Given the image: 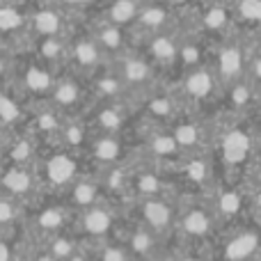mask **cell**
<instances>
[{"mask_svg": "<svg viewBox=\"0 0 261 261\" xmlns=\"http://www.w3.org/2000/svg\"><path fill=\"white\" fill-rule=\"evenodd\" d=\"M39 62L48 67H58L60 62H67V35L62 37H41L35 39V50H32Z\"/></svg>", "mask_w": 261, "mask_h": 261, "instance_id": "cell-33", "label": "cell"}, {"mask_svg": "<svg viewBox=\"0 0 261 261\" xmlns=\"http://www.w3.org/2000/svg\"><path fill=\"white\" fill-rule=\"evenodd\" d=\"M99 202H103V184H101V176L94 174H81L64 195V204L76 213L85 211Z\"/></svg>", "mask_w": 261, "mask_h": 261, "instance_id": "cell-24", "label": "cell"}, {"mask_svg": "<svg viewBox=\"0 0 261 261\" xmlns=\"http://www.w3.org/2000/svg\"><path fill=\"white\" fill-rule=\"evenodd\" d=\"M103 62L106 55L99 48L96 39L92 37V32L67 39V64L78 76H92L103 67Z\"/></svg>", "mask_w": 261, "mask_h": 261, "instance_id": "cell-12", "label": "cell"}, {"mask_svg": "<svg viewBox=\"0 0 261 261\" xmlns=\"http://www.w3.org/2000/svg\"><path fill=\"white\" fill-rule=\"evenodd\" d=\"M37 153H39V142H37V138L30 133H23L9 142L7 165H35Z\"/></svg>", "mask_w": 261, "mask_h": 261, "instance_id": "cell-34", "label": "cell"}, {"mask_svg": "<svg viewBox=\"0 0 261 261\" xmlns=\"http://www.w3.org/2000/svg\"><path fill=\"white\" fill-rule=\"evenodd\" d=\"M90 78V92L94 96V101H122L124 96H128L126 85L122 83V78L117 76V71L113 67H101Z\"/></svg>", "mask_w": 261, "mask_h": 261, "instance_id": "cell-31", "label": "cell"}, {"mask_svg": "<svg viewBox=\"0 0 261 261\" xmlns=\"http://www.w3.org/2000/svg\"><path fill=\"white\" fill-rule=\"evenodd\" d=\"M94 259L96 261H130L133 254L128 252V248L124 245V241L119 239H108V241H101V243L94 245Z\"/></svg>", "mask_w": 261, "mask_h": 261, "instance_id": "cell-39", "label": "cell"}, {"mask_svg": "<svg viewBox=\"0 0 261 261\" xmlns=\"http://www.w3.org/2000/svg\"><path fill=\"white\" fill-rule=\"evenodd\" d=\"M87 99V90L83 87L81 83V76L76 73H62L55 78L53 87L48 92V103L55 106L64 117L69 115H83L87 108L92 106V101H85Z\"/></svg>", "mask_w": 261, "mask_h": 261, "instance_id": "cell-11", "label": "cell"}, {"mask_svg": "<svg viewBox=\"0 0 261 261\" xmlns=\"http://www.w3.org/2000/svg\"><path fill=\"white\" fill-rule=\"evenodd\" d=\"M142 5L144 0H110V5L103 12V21L122 28H133Z\"/></svg>", "mask_w": 261, "mask_h": 261, "instance_id": "cell-35", "label": "cell"}, {"mask_svg": "<svg viewBox=\"0 0 261 261\" xmlns=\"http://www.w3.org/2000/svg\"><path fill=\"white\" fill-rule=\"evenodd\" d=\"M170 5H174V7H181V5H186V3H190V0H167Z\"/></svg>", "mask_w": 261, "mask_h": 261, "instance_id": "cell-49", "label": "cell"}, {"mask_svg": "<svg viewBox=\"0 0 261 261\" xmlns=\"http://www.w3.org/2000/svg\"><path fill=\"white\" fill-rule=\"evenodd\" d=\"M142 110H144L147 122H151L153 126H167V124H172L179 117L184 106H181L179 96L174 94V90L165 92V90H156L153 87V90H149L144 94Z\"/></svg>", "mask_w": 261, "mask_h": 261, "instance_id": "cell-21", "label": "cell"}, {"mask_svg": "<svg viewBox=\"0 0 261 261\" xmlns=\"http://www.w3.org/2000/svg\"><path fill=\"white\" fill-rule=\"evenodd\" d=\"M206 41H204V35L199 32H190V35H184L179 41V55H176V67L179 71H186V69L199 67V64H206Z\"/></svg>", "mask_w": 261, "mask_h": 261, "instance_id": "cell-32", "label": "cell"}, {"mask_svg": "<svg viewBox=\"0 0 261 261\" xmlns=\"http://www.w3.org/2000/svg\"><path fill=\"white\" fill-rule=\"evenodd\" d=\"M92 37L96 39L99 48L103 50L106 60L108 58H119L124 55L126 50H130V44H133V37H130L128 28H122V25H115V23H108V21H101L92 28Z\"/></svg>", "mask_w": 261, "mask_h": 261, "instance_id": "cell-27", "label": "cell"}, {"mask_svg": "<svg viewBox=\"0 0 261 261\" xmlns=\"http://www.w3.org/2000/svg\"><path fill=\"white\" fill-rule=\"evenodd\" d=\"M231 25H234L231 7L220 3V0H213L206 7H202V12L195 18V28H197L195 32L208 35V37H225Z\"/></svg>", "mask_w": 261, "mask_h": 261, "instance_id": "cell-29", "label": "cell"}, {"mask_svg": "<svg viewBox=\"0 0 261 261\" xmlns=\"http://www.w3.org/2000/svg\"><path fill=\"white\" fill-rule=\"evenodd\" d=\"M92 119H87L92 133H122L126 126V113L122 101H92Z\"/></svg>", "mask_w": 261, "mask_h": 261, "instance_id": "cell-26", "label": "cell"}, {"mask_svg": "<svg viewBox=\"0 0 261 261\" xmlns=\"http://www.w3.org/2000/svg\"><path fill=\"white\" fill-rule=\"evenodd\" d=\"M248 48H245L241 37L225 35L222 41L218 44V48L213 50V62H208L213 67L220 83V90L225 85L234 81H241L245 76V67H248Z\"/></svg>", "mask_w": 261, "mask_h": 261, "instance_id": "cell-8", "label": "cell"}, {"mask_svg": "<svg viewBox=\"0 0 261 261\" xmlns=\"http://www.w3.org/2000/svg\"><path fill=\"white\" fill-rule=\"evenodd\" d=\"M208 252L211 261H261V225L231 227Z\"/></svg>", "mask_w": 261, "mask_h": 261, "instance_id": "cell-5", "label": "cell"}, {"mask_svg": "<svg viewBox=\"0 0 261 261\" xmlns=\"http://www.w3.org/2000/svg\"><path fill=\"white\" fill-rule=\"evenodd\" d=\"M0 193L16 199H30L39 193L35 165H7L0 170Z\"/></svg>", "mask_w": 261, "mask_h": 261, "instance_id": "cell-20", "label": "cell"}, {"mask_svg": "<svg viewBox=\"0 0 261 261\" xmlns=\"http://www.w3.org/2000/svg\"><path fill=\"white\" fill-rule=\"evenodd\" d=\"M174 94L179 96L181 106L188 108L190 113L211 103L220 94V83H218L213 67L206 62V64H199V67L181 71V78L174 87Z\"/></svg>", "mask_w": 261, "mask_h": 261, "instance_id": "cell-4", "label": "cell"}, {"mask_svg": "<svg viewBox=\"0 0 261 261\" xmlns=\"http://www.w3.org/2000/svg\"><path fill=\"white\" fill-rule=\"evenodd\" d=\"M218 225L220 222L204 199H190L179 204L174 236L188 245H211V241L218 236Z\"/></svg>", "mask_w": 261, "mask_h": 261, "instance_id": "cell-3", "label": "cell"}, {"mask_svg": "<svg viewBox=\"0 0 261 261\" xmlns=\"http://www.w3.org/2000/svg\"><path fill=\"white\" fill-rule=\"evenodd\" d=\"M179 41L181 37L176 35V30H163L153 32V35H142L140 37V53L161 71V69H172L176 67V55H179Z\"/></svg>", "mask_w": 261, "mask_h": 261, "instance_id": "cell-14", "label": "cell"}, {"mask_svg": "<svg viewBox=\"0 0 261 261\" xmlns=\"http://www.w3.org/2000/svg\"><path fill=\"white\" fill-rule=\"evenodd\" d=\"M206 195H211L206 204L211 206L218 222H229V225L243 216L245 206L250 204V195L245 193V188H241L239 184L213 186Z\"/></svg>", "mask_w": 261, "mask_h": 261, "instance_id": "cell-13", "label": "cell"}, {"mask_svg": "<svg viewBox=\"0 0 261 261\" xmlns=\"http://www.w3.org/2000/svg\"><path fill=\"white\" fill-rule=\"evenodd\" d=\"M259 101H261V90L257 85H252L245 76L220 90V106H225L227 115L231 119L243 117L250 110L259 108Z\"/></svg>", "mask_w": 261, "mask_h": 261, "instance_id": "cell-18", "label": "cell"}, {"mask_svg": "<svg viewBox=\"0 0 261 261\" xmlns=\"http://www.w3.org/2000/svg\"><path fill=\"white\" fill-rule=\"evenodd\" d=\"M12 71H14V60L9 58L7 50H0V81H5Z\"/></svg>", "mask_w": 261, "mask_h": 261, "instance_id": "cell-44", "label": "cell"}, {"mask_svg": "<svg viewBox=\"0 0 261 261\" xmlns=\"http://www.w3.org/2000/svg\"><path fill=\"white\" fill-rule=\"evenodd\" d=\"M174 179V186L181 184L188 188V193H204L216 186V176H213V158L206 151H190L184 153L174 165L167 170Z\"/></svg>", "mask_w": 261, "mask_h": 261, "instance_id": "cell-6", "label": "cell"}, {"mask_svg": "<svg viewBox=\"0 0 261 261\" xmlns=\"http://www.w3.org/2000/svg\"><path fill=\"white\" fill-rule=\"evenodd\" d=\"M142 151L149 161L161 165L163 170H170V167L184 156V149L179 147L176 138L172 135V130L167 126H153L151 130H147ZM167 174H170V172H167Z\"/></svg>", "mask_w": 261, "mask_h": 261, "instance_id": "cell-16", "label": "cell"}, {"mask_svg": "<svg viewBox=\"0 0 261 261\" xmlns=\"http://www.w3.org/2000/svg\"><path fill=\"white\" fill-rule=\"evenodd\" d=\"M254 130H257V135H259V142H261V119H259V124H257V128H254Z\"/></svg>", "mask_w": 261, "mask_h": 261, "instance_id": "cell-51", "label": "cell"}, {"mask_svg": "<svg viewBox=\"0 0 261 261\" xmlns=\"http://www.w3.org/2000/svg\"><path fill=\"white\" fill-rule=\"evenodd\" d=\"M55 78H58L55 69L48 67V64H44V62H39L35 55H32V60L23 62L21 69H18L21 90L28 92V94H32V96H48Z\"/></svg>", "mask_w": 261, "mask_h": 261, "instance_id": "cell-25", "label": "cell"}, {"mask_svg": "<svg viewBox=\"0 0 261 261\" xmlns=\"http://www.w3.org/2000/svg\"><path fill=\"white\" fill-rule=\"evenodd\" d=\"M231 16H234V23H243L248 28H261V0H234Z\"/></svg>", "mask_w": 261, "mask_h": 261, "instance_id": "cell-37", "label": "cell"}, {"mask_svg": "<svg viewBox=\"0 0 261 261\" xmlns=\"http://www.w3.org/2000/svg\"><path fill=\"white\" fill-rule=\"evenodd\" d=\"M115 229H117V208L106 202H99L85 211L76 213L73 231L78 234V239L83 236L87 241L101 243V241H108Z\"/></svg>", "mask_w": 261, "mask_h": 261, "instance_id": "cell-10", "label": "cell"}, {"mask_svg": "<svg viewBox=\"0 0 261 261\" xmlns=\"http://www.w3.org/2000/svg\"><path fill=\"white\" fill-rule=\"evenodd\" d=\"M21 213H23L21 199L0 193V231L14 229L16 222H21Z\"/></svg>", "mask_w": 261, "mask_h": 261, "instance_id": "cell-40", "label": "cell"}, {"mask_svg": "<svg viewBox=\"0 0 261 261\" xmlns=\"http://www.w3.org/2000/svg\"><path fill=\"white\" fill-rule=\"evenodd\" d=\"M138 222L156 231L161 239L174 234L176 216H179V202L172 195H151V197L135 199Z\"/></svg>", "mask_w": 261, "mask_h": 261, "instance_id": "cell-7", "label": "cell"}, {"mask_svg": "<svg viewBox=\"0 0 261 261\" xmlns=\"http://www.w3.org/2000/svg\"><path fill=\"white\" fill-rule=\"evenodd\" d=\"M64 261H96V259H94V254H92V252H85V250H78L76 254H71V257L64 259Z\"/></svg>", "mask_w": 261, "mask_h": 261, "instance_id": "cell-47", "label": "cell"}, {"mask_svg": "<svg viewBox=\"0 0 261 261\" xmlns=\"http://www.w3.org/2000/svg\"><path fill=\"white\" fill-rule=\"evenodd\" d=\"M254 165H257L259 174H261V144H259V151H257V158H254Z\"/></svg>", "mask_w": 261, "mask_h": 261, "instance_id": "cell-48", "label": "cell"}, {"mask_svg": "<svg viewBox=\"0 0 261 261\" xmlns=\"http://www.w3.org/2000/svg\"><path fill=\"white\" fill-rule=\"evenodd\" d=\"M113 69L126 85L128 94H147L149 90H153V83H156L158 76V69L140 50L133 48L126 50L124 55H119V58H115Z\"/></svg>", "mask_w": 261, "mask_h": 261, "instance_id": "cell-9", "label": "cell"}, {"mask_svg": "<svg viewBox=\"0 0 261 261\" xmlns=\"http://www.w3.org/2000/svg\"><path fill=\"white\" fill-rule=\"evenodd\" d=\"M130 261H158V259H142V257H130Z\"/></svg>", "mask_w": 261, "mask_h": 261, "instance_id": "cell-50", "label": "cell"}, {"mask_svg": "<svg viewBox=\"0 0 261 261\" xmlns=\"http://www.w3.org/2000/svg\"><path fill=\"white\" fill-rule=\"evenodd\" d=\"M21 119H28V115H25V110H23V106L18 103V96L7 94V92H3V87H0V124L14 126V124H18Z\"/></svg>", "mask_w": 261, "mask_h": 261, "instance_id": "cell-38", "label": "cell"}, {"mask_svg": "<svg viewBox=\"0 0 261 261\" xmlns=\"http://www.w3.org/2000/svg\"><path fill=\"white\" fill-rule=\"evenodd\" d=\"M85 149H87L90 161L96 163L99 170H106V167H110V165L124 163L122 133H92Z\"/></svg>", "mask_w": 261, "mask_h": 261, "instance_id": "cell-23", "label": "cell"}, {"mask_svg": "<svg viewBox=\"0 0 261 261\" xmlns=\"http://www.w3.org/2000/svg\"><path fill=\"white\" fill-rule=\"evenodd\" d=\"M208 245H188L181 243V248L176 250L167 261H211V252H208Z\"/></svg>", "mask_w": 261, "mask_h": 261, "instance_id": "cell-41", "label": "cell"}, {"mask_svg": "<svg viewBox=\"0 0 261 261\" xmlns=\"http://www.w3.org/2000/svg\"><path fill=\"white\" fill-rule=\"evenodd\" d=\"M64 115L60 113L55 106L46 103L41 108L35 110V115H28V133L35 135L37 142L50 147V144H58L60 140V130L64 126Z\"/></svg>", "mask_w": 261, "mask_h": 261, "instance_id": "cell-22", "label": "cell"}, {"mask_svg": "<svg viewBox=\"0 0 261 261\" xmlns=\"http://www.w3.org/2000/svg\"><path fill=\"white\" fill-rule=\"evenodd\" d=\"M174 25H176L174 5H170L167 0H144L133 30L138 37H142V35H153V32L172 30Z\"/></svg>", "mask_w": 261, "mask_h": 261, "instance_id": "cell-19", "label": "cell"}, {"mask_svg": "<svg viewBox=\"0 0 261 261\" xmlns=\"http://www.w3.org/2000/svg\"><path fill=\"white\" fill-rule=\"evenodd\" d=\"M5 3H9V0H0V7H3V5H5Z\"/></svg>", "mask_w": 261, "mask_h": 261, "instance_id": "cell-52", "label": "cell"}, {"mask_svg": "<svg viewBox=\"0 0 261 261\" xmlns=\"http://www.w3.org/2000/svg\"><path fill=\"white\" fill-rule=\"evenodd\" d=\"M259 144L261 142L257 130L245 124H229L222 130L213 133V149H216L218 161L231 172L254 165Z\"/></svg>", "mask_w": 261, "mask_h": 261, "instance_id": "cell-1", "label": "cell"}, {"mask_svg": "<svg viewBox=\"0 0 261 261\" xmlns=\"http://www.w3.org/2000/svg\"><path fill=\"white\" fill-rule=\"evenodd\" d=\"M69 218H71V208L67 204H46L30 216V231L39 234L46 241L48 236L67 229Z\"/></svg>", "mask_w": 261, "mask_h": 261, "instance_id": "cell-28", "label": "cell"}, {"mask_svg": "<svg viewBox=\"0 0 261 261\" xmlns=\"http://www.w3.org/2000/svg\"><path fill=\"white\" fill-rule=\"evenodd\" d=\"M28 35L32 39L67 35V12L58 3H46L28 12Z\"/></svg>", "mask_w": 261, "mask_h": 261, "instance_id": "cell-17", "label": "cell"}, {"mask_svg": "<svg viewBox=\"0 0 261 261\" xmlns=\"http://www.w3.org/2000/svg\"><path fill=\"white\" fill-rule=\"evenodd\" d=\"M35 172L39 179V190H67L83 174L78 153L62 144H50L48 151L37 153Z\"/></svg>", "mask_w": 261, "mask_h": 261, "instance_id": "cell-2", "label": "cell"}, {"mask_svg": "<svg viewBox=\"0 0 261 261\" xmlns=\"http://www.w3.org/2000/svg\"><path fill=\"white\" fill-rule=\"evenodd\" d=\"M248 195H250V206H252V211L257 213V218L261 220V181L254 184L252 193H248Z\"/></svg>", "mask_w": 261, "mask_h": 261, "instance_id": "cell-45", "label": "cell"}, {"mask_svg": "<svg viewBox=\"0 0 261 261\" xmlns=\"http://www.w3.org/2000/svg\"><path fill=\"white\" fill-rule=\"evenodd\" d=\"M55 3H58L64 12H69V9H85V7H90L92 3H96V0H55Z\"/></svg>", "mask_w": 261, "mask_h": 261, "instance_id": "cell-46", "label": "cell"}, {"mask_svg": "<svg viewBox=\"0 0 261 261\" xmlns=\"http://www.w3.org/2000/svg\"><path fill=\"white\" fill-rule=\"evenodd\" d=\"M0 261H16V243L7 231H0Z\"/></svg>", "mask_w": 261, "mask_h": 261, "instance_id": "cell-43", "label": "cell"}, {"mask_svg": "<svg viewBox=\"0 0 261 261\" xmlns=\"http://www.w3.org/2000/svg\"><path fill=\"white\" fill-rule=\"evenodd\" d=\"M245 78L252 85H257L261 90V50H252L248 55V67H245Z\"/></svg>", "mask_w": 261, "mask_h": 261, "instance_id": "cell-42", "label": "cell"}, {"mask_svg": "<svg viewBox=\"0 0 261 261\" xmlns=\"http://www.w3.org/2000/svg\"><path fill=\"white\" fill-rule=\"evenodd\" d=\"M167 128L172 130V135L176 138V142L184 149V153L204 151L213 142V133L208 130L206 119L199 117V115H186V117H181V113H179V117L172 124H167Z\"/></svg>", "mask_w": 261, "mask_h": 261, "instance_id": "cell-15", "label": "cell"}, {"mask_svg": "<svg viewBox=\"0 0 261 261\" xmlns=\"http://www.w3.org/2000/svg\"><path fill=\"white\" fill-rule=\"evenodd\" d=\"M21 32H28V12L14 0H9L0 7V35L18 37Z\"/></svg>", "mask_w": 261, "mask_h": 261, "instance_id": "cell-36", "label": "cell"}, {"mask_svg": "<svg viewBox=\"0 0 261 261\" xmlns=\"http://www.w3.org/2000/svg\"><path fill=\"white\" fill-rule=\"evenodd\" d=\"M119 241H124V245L128 248V252L133 257L142 259H158L161 254V236L156 231H151L149 227H144L142 222H133L130 227L122 231Z\"/></svg>", "mask_w": 261, "mask_h": 261, "instance_id": "cell-30", "label": "cell"}]
</instances>
